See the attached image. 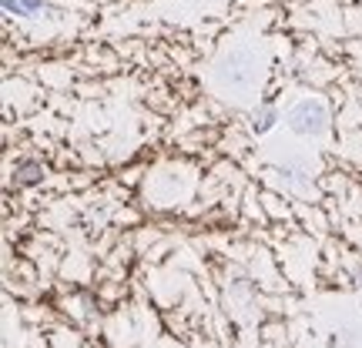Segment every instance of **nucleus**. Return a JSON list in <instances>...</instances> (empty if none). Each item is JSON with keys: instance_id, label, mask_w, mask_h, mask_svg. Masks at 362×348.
<instances>
[{"instance_id": "nucleus-2", "label": "nucleus", "mask_w": 362, "mask_h": 348, "mask_svg": "<svg viewBox=\"0 0 362 348\" xmlns=\"http://www.w3.org/2000/svg\"><path fill=\"white\" fill-rule=\"evenodd\" d=\"M40 181H44V164H40L37 157H21L13 164V184L17 188H34Z\"/></svg>"}, {"instance_id": "nucleus-4", "label": "nucleus", "mask_w": 362, "mask_h": 348, "mask_svg": "<svg viewBox=\"0 0 362 348\" xmlns=\"http://www.w3.org/2000/svg\"><path fill=\"white\" fill-rule=\"evenodd\" d=\"M0 7L11 17H40L47 11V0H0Z\"/></svg>"}, {"instance_id": "nucleus-3", "label": "nucleus", "mask_w": 362, "mask_h": 348, "mask_svg": "<svg viewBox=\"0 0 362 348\" xmlns=\"http://www.w3.org/2000/svg\"><path fill=\"white\" fill-rule=\"evenodd\" d=\"M279 117L282 114H279V107H275V104H259V107L252 111V124H248V128H252L255 138H262V134H269V131L279 124Z\"/></svg>"}, {"instance_id": "nucleus-1", "label": "nucleus", "mask_w": 362, "mask_h": 348, "mask_svg": "<svg viewBox=\"0 0 362 348\" xmlns=\"http://www.w3.org/2000/svg\"><path fill=\"white\" fill-rule=\"evenodd\" d=\"M288 128L296 131L298 138H322L329 131V107L319 97H305L288 107Z\"/></svg>"}]
</instances>
